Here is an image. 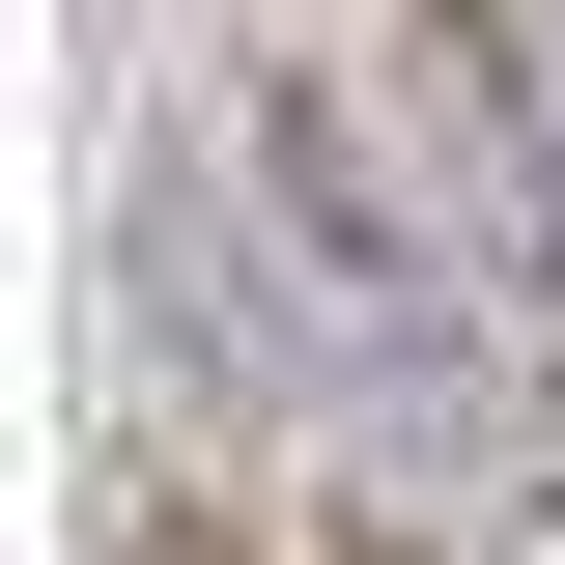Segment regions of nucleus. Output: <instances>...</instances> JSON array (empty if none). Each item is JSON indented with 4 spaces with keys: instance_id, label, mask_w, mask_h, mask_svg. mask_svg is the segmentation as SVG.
Masks as SVG:
<instances>
[{
    "instance_id": "7ed1b4c3",
    "label": "nucleus",
    "mask_w": 565,
    "mask_h": 565,
    "mask_svg": "<svg viewBox=\"0 0 565 565\" xmlns=\"http://www.w3.org/2000/svg\"><path fill=\"white\" fill-rule=\"evenodd\" d=\"M481 509H509V565H565V367L481 396Z\"/></svg>"
},
{
    "instance_id": "f03ea898",
    "label": "nucleus",
    "mask_w": 565,
    "mask_h": 565,
    "mask_svg": "<svg viewBox=\"0 0 565 565\" xmlns=\"http://www.w3.org/2000/svg\"><path fill=\"white\" fill-rule=\"evenodd\" d=\"M255 170H282V226L340 282H396V199H367V141H340V85H255Z\"/></svg>"
},
{
    "instance_id": "20e7f679",
    "label": "nucleus",
    "mask_w": 565,
    "mask_h": 565,
    "mask_svg": "<svg viewBox=\"0 0 565 565\" xmlns=\"http://www.w3.org/2000/svg\"><path fill=\"white\" fill-rule=\"evenodd\" d=\"M114 565H255L226 509H170V481H114Z\"/></svg>"
},
{
    "instance_id": "f257e3e1",
    "label": "nucleus",
    "mask_w": 565,
    "mask_h": 565,
    "mask_svg": "<svg viewBox=\"0 0 565 565\" xmlns=\"http://www.w3.org/2000/svg\"><path fill=\"white\" fill-rule=\"evenodd\" d=\"M396 170H424V226L509 282V311H565V141H537V29L509 0H396Z\"/></svg>"
}]
</instances>
